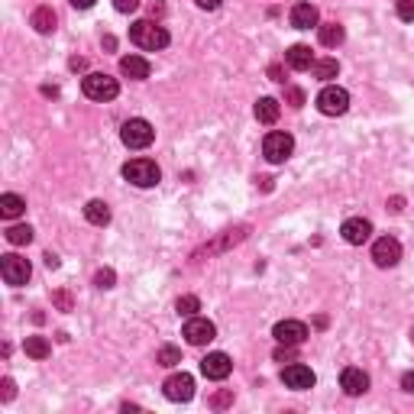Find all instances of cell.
I'll return each instance as SVG.
<instances>
[{"label":"cell","mask_w":414,"mask_h":414,"mask_svg":"<svg viewBox=\"0 0 414 414\" xmlns=\"http://www.w3.org/2000/svg\"><path fill=\"white\" fill-rule=\"evenodd\" d=\"M130 43L146 52H156V49H165L168 45V33H165V26H159L153 20H136L130 26Z\"/></svg>","instance_id":"cell-1"},{"label":"cell","mask_w":414,"mask_h":414,"mask_svg":"<svg viewBox=\"0 0 414 414\" xmlns=\"http://www.w3.org/2000/svg\"><path fill=\"white\" fill-rule=\"evenodd\" d=\"M124 178L136 188H156L162 182V172L153 159H130L124 165Z\"/></svg>","instance_id":"cell-2"},{"label":"cell","mask_w":414,"mask_h":414,"mask_svg":"<svg viewBox=\"0 0 414 414\" xmlns=\"http://www.w3.org/2000/svg\"><path fill=\"white\" fill-rule=\"evenodd\" d=\"M81 91H85L91 101H114V97L120 94V85H116V78H110V75H104V72H91L81 81Z\"/></svg>","instance_id":"cell-3"},{"label":"cell","mask_w":414,"mask_h":414,"mask_svg":"<svg viewBox=\"0 0 414 414\" xmlns=\"http://www.w3.org/2000/svg\"><path fill=\"white\" fill-rule=\"evenodd\" d=\"M291 153H295V139H291V133L276 130V133H269V136L262 139V156H266L272 165H282Z\"/></svg>","instance_id":"cell-4"},{"label":"cell","mask_w":414,"mask_h":414,"mask_svg":"<svg viewBox=\"0 0 414 414\" xmlns=\"http://www.w3.org/2000/svg\"><path fill=\"white\" fill-rule=\"evenodd\" d=\"M120 139H124V146H130V149H146V146H153L156 139V130L149 120H126L124 130H120Z\"/></svg>","instance_id":"cell-5"},{"label":"cell","mask_w":414,"mask_h":414,"mask_svg":"<svg viewBox=\"0 0 414 414\" xmlns=\"http://www.w3.org/2000/svg\"><path fill=\"white\" fill-rule=\"evenodd\" d=\"M317 110H320V114H327V116L347 114V110H349V94L343 91V87H337V85L324 87V91L317 94Z\"/></svg>","instance_id":"cell-6"},{"label":"cell","mask_w":414,"mask_h":414,"mask_svg":"<svg viewBox=\"0 0 414 414\" xmlns=\"http://www.w3.org/2000/svg\"><path fill=\"white\" fill-rule=\"evenodd\" d=\"M0 276H4V282L13 285V288H20V285L29 282V276H33V269H29V262L20 259V256H4L0 259Z\"/></svg>","instance_id":"cell-7"},{"label":"cell","mask_w":414,"mask_h":414,"mask_svg":"<svg viewBox=\"0 0 414 414\" xmlns=\"http://www.w3.org/2000/svg\"><path fill=\"white\" fill-rule=\"evenodd\" d=\"M282 382L288 388H295V392H307V388H314V382H317V376H314L311 366L305 363H291L282 369Z\"/></svg>","instance_id":"cell-8"},{"label":"cell","mask_w":414,"mask_h":414,"mask_svg":"<svg viewBox=\"0 0 414 414\" xmlns=\"http://www.w3.org/2000/svg\"><path fill=\"white\" fill-rule=\"evenodd\" d=\"M398 259H401V243L395 240V236L376 240V246H372V262H376L378 269H392V266H398Z\"/></svg>","instance_id":"cell-9"},{"label":"cell","mask_w":414,"mask_h":414,"mask_svg":"<svg viewBox=\"0 0 414 414\" xmlns=\"http://www.w3.org/2000/svg\"><path fill=\"white\" fill-rule=\"evenodd\" d=\"M182 337L191 343V347H204V343H211L214 337H217V327H214L207 317H188Z\"/></svg>","instance_id":"cell-10"},{"label":"cell","mask_w":414,"mask_h":414,"mask_svg":"<svg viewBox=\"0 0 414 414\" xmlns=\"http://www.w3.org/2000/svg\"><path fill=\"white\" fill-rule=\"evenodd\" d=\"M165 398L168 401H191L195 398V378L188 372H175V376L165 378Z\"/></svg>","instance_id":"cell-11"},{"label":"cell","mask_w":414,"mask_h":414,"mask_svg":"<svg viewBox=\"0 0 414 414\" xmlns=\"http://www.w3.org/2000/svg\"><path fill=\"white\" fill-rule=\"evenodd\" d=\"M272 337L278 343H285V347H301L307 340V324H301V320H278Z\"/></svg>","instance_id":"cell-12"},{"label":"cell","mask_w":414,"mask_h":414,"mask_svg":"<svg viewBox=\"0 0 414 414\" xmlns=\"http://www.w3.org/2000/svg\"><path fill=\"white\" fill-rule=\"evenodd\" d=\"M201 372L207 378H214V382H224V378L233 372V363H230L227 353H207V356L201 359Z\"/></svg>","instance_id":"cell-13"},{"label":"cell","mask_w":414,"mask_h":414,"mask_svg":"<svg viewBox=\"0 0 414 414\" xmlns=\"http://www.w3.org/2000/svg\"><path fill=\"white\" fill-rule=\"evenodd\" d=\"M340 233H343V240H347L349 246H363V243L372 236V224L363 220V217H349L347 224L340 227Z\"/></svg>","instance_id":"cell-14"},{"label":"cell","mask_w":414,"mask_h":414,"mask_svg":"<svg viewBox=\"0 0 414 414\" xmlns=\"http://www.w3.org/2000/svg\"><path fill=\"white\" fill-rule=\"evenodd\" d=\"M291 26L295 29H311V26H320V13H317V7L314 4H295L291 7Z\"/></svg>","instance_id":"cell-15"},{"label":"cell","mask_w":414,"mask_h":414,"mask_svg":"<svg viewBox=\"0 0 414 414\" xmlns=\"http://www.w3.org/2000/svg\"><path fill=\"white\" fill-rule=\"evenodd\" d=\"M285 65L291 68V72H307V68L314 65V55H311V45H291L288 52H285Z\"/></svg>","instance_id":"cell-16"},{"label":"cell","mask_w":414,"mask_h":414,"mask_svg":"<svg viewBox=\"0 0 414 414\" xmlns=\"http://www.w3.org/2000/svg\"><path fill=\"white\" fill-rule=\"evenodd\" d=\"M340 386L347 395H363L366 388H369V376H366L363 369H353V366H349V369H343Z\"/></svg>","instance_id":"cell-17"},{"label":"cell","mask_w":414,"mask_h":414,"mask_svg":"<svg viewBox=\"0 0 414 414\" xmlns=\"http://www.w3.org/2000/svg\"><path fill=\"white\" fill-rule=\"evenodd\" d=\"M120 72L126 75V78H133V81H143V78H149V62H146L143 55H124L120 58Z\"/></svg>","instance_id":"cell-18"},{"label":"cell","mask_w":414,"mask_h":414,"mask_svg":"<svg viewBox=\"0 0 414 414\" xmlns=\"http://www.w3.org/2000/svg\"><path fill=\"white\" fill-rule=\"evenodd\" d=\"M278 114H282V104H278L276 97H259V101H256V120H259V124H276Z\"/></svg>","instance_id":"cell-19"},{"label":"cell","mask_w":414,"mask_h":414,"mask_svg":"<svg viewBox=\"0 0 414 414\" xmlns=\"http://www.w3.org/2000/svg\"><path fill=\"white\" fill-rule=\"evenodd\" d=\"M29 23H33V29H36V33L49 36L52 29H55V13H52V7H36V10H33V16H29Z\"/></svg>","instance_id":"cell-20"},{"label":"cell","mask_w":414,"mask_h":414,"mask_svg":"<svg viewBox=\"0 0 414 414\" xmlns=\"http://www.w3.org/2000/svg\"><path fill=\"white\" fill-rule=\"evenodd\" d=\"M317 36H320V45H327V49H334V45H340L343 43V26L340 23H320L317 26Z\"/></svg>","instance_id":"cell-21"},{"label":"cell","mask_w":414,"mask_h":414,"mask_svg":"<svg viewBox=\"0 0 414 414\" xmlns=\"http://www.w3.org/2000/svg\"><path fill=\"white\" fill-rule=\"evenodd\" d=\"M85 217H87V224H94V227H107V224H110V207H107V204H104V201H87Z\"/></svg>","instance_id":"cell-22"},{"label":"cell","mask_w":414,"mask_h":414,"mask_svg":"<svg viewBox=\"0 0 414 414\" xmlns=\"http://www.w3.org/2000/svg\"><path fill=\"white\" fill-rule=\"evenodd\" d=\"M23 211H26V201H23L20 195H4L0 197V214H4L7 220H16Z\"/></svg>","instance_id":"cell-23"},{"label":"cell","mask_w":414,"mask_h":414,"mask_svg":"<svg viewBox=\"0 0 414 414\" xmlns=\"http://www.w3.org/2000/svg\"><path fill=\"white\" fill-rule=\"evenodd\" d=\"M23 349H26V356H33V359H45L52 353V347H49V340H45V337H26Z\"/></svg>","instance_id":"cell-24"},{"label":"cell","mask_w":414,"mask_h":414,"mask_svg":"<svg viewBox=\"0 0 414 414\" xmlns=\"http://www.w3.org/2000/svg\"><path fill=\"white\" fill-rule=\"evenodd\" d=\"M7 243H13V246H29V243H33V227L13 224L7 230Z\"/></svg>","instance_id":"cell-25"},{"label":"cell","mask_w":414,"mask_h":414,"mask_svg":"<svg viewBox=\"0 0 414 414\" xmlns=\"http://www.w3.org/2000/svg\"><path fill=\"white\" fill-rule=\"evenodd\" d=\"M314 78H320V81H330V78H337V72H340V65H337V58H317L314 62Z\"/></svg>","instance_id":"cell-26"},{"label":"cell","mask_w":414,"mask_h":414,"mask_svg":"<svg viewBox=\"0 0 414 414\" xmlns=\"http://www.w3.org/2000/svg\"><path fill=\"white\" fill-rule=\"evenodd\" d=\"M175 311L182 314V317H195V314L201 311V298H197V295H182V298L175 301Z\"/></svg>","instance_id":"cell-27"},{"label":"cell","mask_w":414,"mask_h":414,"mask_svg":"<svg viewBox=\"0 0 414 414\" xmlns=\"http://www.w3.org/2000/svg\"><path fill=\"white\" fill-rule=\"evenodd\" d=\"M156 363H159V366H168V369H172V366L182 363V353H178L175 347H162L159 353H156Z\"/></svg>","instance_id":"cell-28"},{"label":"cell","mask_w":414,"mask_h":414,"mask_svg":"<svg viewBox=\"0 0 414 414\" xmlns=\"http://www.w3.org/2000/svg\"><path fill=\"white\" fill-rule=\"evenodd\" d=\"M114 282H116L114 269H101V272L94 276V285H97V288H114Z\"/></svg>","instance_id":"cell-29"},{"label":"cell","mask_w":414,"mask_h":414,"mask_svg":"<svg viewBox=\"0 0 414 414\" xmlns=\"http://www.w3.org/2000/svg\"><path fill=\"white\" fill-rule=\"evenodd\" d=\"M276 363H295V347H285V343H278Z\"/></svg>","instance_id":"cell-30"},{"label":"cell","mask_w":414,"mask_h":414,"mask_svg":"<svg viewBox=\"0 0 414 414\" xmlns=\"http://www.w3.org/2000/svg\"><path fill=\"white\" fill-rule=\"evenodd\" d=\"M285 101H288L291 107H301V104H305V91H298V87H285Z\"/></svg>","instance_id":"cell-31"},{"label":"cell","mask_w":414,"mask_h":414,"mask_svg":"<svg viewBox=\"0 0 414 414\" xmlns=\"http://www.w3.org/2000/svg\"><path fill=\"white\" fill-rule=\"evenodd\" d=\"M398 16L405 23H414V0H398Z\"/></svg>","instance_id":"cell-32"},{"label":"cell","mask_w":414,"mask_h":414,"mask_svg":"<svg viewBox=\"0 0 414 414\" xmlns=\"http://www.w3.org/2000/svg\"><path fill=\"white\" fill-rule=\"evenodd\" d=\"M114 7L120 13H133V10H139V0H114Z\"/></svg>","instance_id":"cell-33"},{"label":"cell","mask_w":414,"mask_h":414,"mask_svg":"<svg viewBox=\"0 0 414 414\" xmlns=\"http://www.w3.org/2000/svg\"><path fill=\"white\" fill-rule=\"evenodd\" d=\"M16 395V386H13V378H4V392H0V398L10 401Z\"/></svg>","instance_id":"cell-34"},{"label":"cell","mask_w":414,"mask_h":414,"mask_svg":"<svg viewBox=\"0 0 414 414\" xmlns=\"http://www.w3.org/2000/svg\"><path fill=\"white\" fill-rule=\"evenodd\" d=\"M233 401V392H220V395H214V408H227Z\"/></svg>","instance_id":"cell-35"},{"label":"cell","mask_w":414,"mask_h":414,"mask_svg":"<svg viewBox=\"0 0 414 414\" xmlns=\"http://www.w3.org/2000/svg\"><path fill=\"white\" fill-rule=\"evenodd\" d=\"M401 388L414 395V372H405V376H401Z\"/></svg>","instance_id":"cell-36"},{"label":"cell","mask_w":414,"mask_h":414,"mask_svg":"<svg viewBox=\"0 0 414 414\" xmlns=\"http://www.w3.org/2000/svg\"><path fill=\"white\" fill-rule=\"evenodd\" d=\"M55 305L62 307V311H68V307H72V298H68L65 291H58V295H55Z\"/></svg>","instance_id":"cell-37"},{"label":"cell","mask_w":414,"mask_h":414,"mask_svg":"<svg viewBox=\"0 0 414 414\" xmlns=\"http://www.w3.org/2000/svg\"><path fill=\"white\" fill-rule=\"evenodd\" d=\"M68 4H72L75 10H91L97 4V0H68Z\"/></svg>","instance_id":"cell-38"},{"label":"cell","mask_w":414,"mask_h":414,"mask_svg":"<svg viewBox=\"0 0 414 414\" xmlns=\"http://www.w3.org/2000/svg\"><path fill=\"white\" fill-rule=\"evenodd\" d=\"M195 4H197L201 10H217L220 4H224V0H195Z\"/></svg>","instance_id":"cell-39"},{"label":"cell","mask_w":414,"mask_h":414,"mask_svg":"<svg viewBox=\"0 0 414 414\" xmlns=\"http://www.w3.org/2000/svg\"><path fill=\"white\" fill-rule=\"evenodd\" d=\"M401 207H405V201H401V197H392V201H388V211H392V214H398Z\"/></svg>","instance_id":"cell-40"},{"label":"cell","mask_w":414,"mask_h":414,"mask_svg":"<svg viewBox=\"0 0 414 414\" xmlns=\"http://www.w3.org/2000/svg\"><path fill=\"white\" fill-rule=\"evenodd\" d=\"M43 259H45V266H49V269H58V256L45 253V256H43Z\"/></svg>","instance_id":"cell-41"},{"label":"cell","mask_w":414,"mask_h":414,"mask_svg":"<svg viewBox=\"0 0 414 414\" xmlns=\"http://www.w3.org/2000/svg\"><path fill=\"white\" fill-rule=\"evenodd\" d=\"M269 75H272V78H276V81H285V78H282V68H276V65L269 68Z\"/></svg>","instance_id":"cell-42"},{"label":"cell","mask_w":414,"mask_h":414,"mask_svg":"<svg viewBox=\"0 0 414 414\" xmlns=\"http://www.w3.org/2000/svg\"><path fill=\"white\" fill-rule=\"evenodd\" d=\"M411 340H414V330H411Z\"/></svg>","instance_id":"cell-43"}]
</instances>
